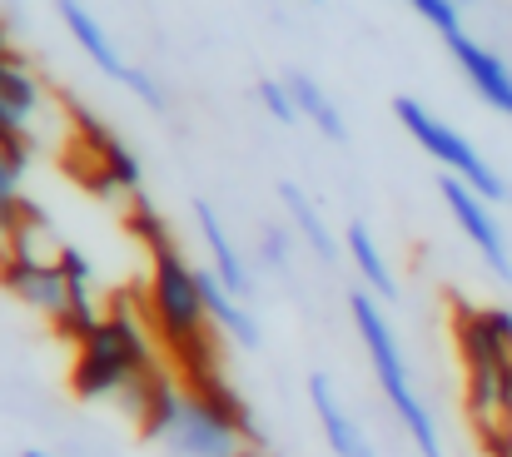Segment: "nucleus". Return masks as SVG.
<instances>
[{"label": "nucleus", "mask_w": 512, "mask_h": 457, "mask_svg": "<svg viewBox=\"0 0 512 457\" xmlns=\"http://www.w3.org/2000/svg\"><path fill=\"white\" fill-rule=\"evenodd\" d=\"M463 353V408L478 443L498 438L512 413V313L508 308H458Z\"/></svg>", "instance_id": "f257e3e1"}, {"label": "nucleus", "mask_w": 512, "mask_h": 457, "mask_svg": "<svg viewBox=\"0 0 512 457\" xmlns=\"http://www.w3.org/2000/svg\"><path fill=\"white\" fill-rule=\"evenodd\" d=\"M348 313H353V328H358V338H363L368 368H373V378H378V388H383V398H388L398 428L408 433L413 453L443 457L438 418H433V408H428V403L418 398V388H413V373H408V358H403V343H398L388 313L378 308V299H373L368 289H353V294H348Z\"/></svg>", "instance_id": "f03ea898"}, {"label": "nucleus", "mask_w": 512, "mask_h": 457, "mask_svg": "<svg viewBox=\"0 0 512 457\" xmlns=\"http://www.w3.org/2000/svg\"><path fill=\"white\" fill-rule=\"evenodd\" d=\"M140 433L150 443H160L170 457H254L259 448L194 388H184L179 378H160L150 408L140 413Z\"/></svg>", "instance_id": "7ed1b4c3"}, {"label": "nucleus", "mask_w": 512, "mask_h": 457, "mask_svg": "<svg viewBox=\"0 0 512 457\" xmlns=\"http://www.w3.org/2000/svg\"><path fill=\"white\" fill-rule=\"evenodd\" d=\"M150 373H160L150 328L115 304L85 343H75L70 388H75V398L100 403V398H125V393H130L140 378H150Z\"/></svg>", "instance_id": "20e7f679"}, {"label": "nucleus", "mask_w": 512, "mask_h": 457, "mask_svg": "<svg viewBox=\"0 0 512 457\" xmlns=\"http://www.w3.org/2000/svg\"><path fill=\"white\" fill-rule=\"evenodd\" d=\"M393 115H398V125L418 140V150L428 154V159H438V169H443V174L463 179V184H468V189H478L488 204H508V194H512L508 179H503L483 154L473 150V145L448 125V120H438V115H433L428 105H418L413 95H398V100H393Z\"/></svg>", "instance_id": "39448f33"}, {"label": "nucleus", "mask_w": 512, "mask_h": 457, "mask_svg": "<svg viewBox=\"0 0 512 457\" xmlns=\"http://www.w3.org/2000/svg\"><path fill=\"white\" fill-rule=\"evenodd\" d=\"M438 194H443L453 224L463 229V239H468V244L478 249V259L488 264V274H493L498 284H512V249H508V234H503L498 214H493V204H488L478 189H468L463 179H453V174H438Z\"/></svg>", "instance_id": "423d86ee"}, {"label": "nucleus", "mask_w": 512, "mask_h": 457, "mask_svg": "<svg viewBox=\"0 0 512 457\" xmlns=\"http://www.w3.org/2000/svg\"><path fill=\"white\" fill-rule=\"evenodd\" d=\"M45 110V85L30 70L25 55H15L10 45H0V135L30 140L35 145V120Z\"/></svg>", "instance_id": "0eeeda50"}, {"label": "nucleus", "mask_w": 512, "mask_h": 457, "mask_svg": "<svg viewBox=\"0 0 512 457\" xmlns=\"http://www.w3.org/2000/svg\"><path fill=\"white\" fill-rule=\"evenodd\" d=\"M443 45H448L453 65L463 70V80L473 85V95H478L488 110H498V115H508L512 120V65L508 60H503L498 50H488L483 40H473L468 30L448 35Z\"/></svg>", "instance_id": "6e6552de"}, {"label": "nucleus", "mask_w": 512, "mask_h": 457, "mask_svg": "<svg viewBox=\"0 0 512 457\" xmlns=\"http://www.w3.org/2000/svg\"><path fill=\"white\" fill-rule=\"evenodd\" d=\"M0 289L15 294L25 308L45 313L50 323L70 308V279L60 264H25V259H0Z\"/></svg>", "instance_id": "1a4fd4ad"}, {"label": "nucleus", "mask_w": 512, "mask_h": 457, "mask_svg": "<svg viewBox=\"0 0 512 457\" xmlns=\"http://www.w3.org/2000/svg\"><path fill=\"white\" fill-rule=\"evenodd\" d=\"M309 403H314V418L329 438V453L334 457H378V448L368 443V433L353 423V413L339 403L334 383L324 373H309Z\"/></svg>", "instance_id": "9d476101"}, {"label": "nucleus", "mask_w": 512, "mask_h": 457, "mask_svg": "<svg viewBox=\"0 0 512 457\" xmlns=\"http://www.w3.org/2000/svg\"><path fill=\"white\" fill-rule=\"evenodd\" d=\"M194 224H199V234H204V249H209V269L224 279V289L229 294H239V299H249L254 294V269L244 264V254L234 249V239H229V229H224V219L209 209V199H194Z\"/></svg>", "instance_id": "9b49d317"}, {"label": "nucleus", "mask_w": 512, "mask_h": 457, "mask_svg": "<svg viewBox=\"0 0 512 457\" xmlns=\"http://www.w3.org/2000/svg\"><path fill=\"white\" fill-rule=\"evenodd\" d=\"M55 10H60L65 30L75 35V45L90 55V65H95L100 75H110V80H120V85H125V75H130L135 65H125V60H120V50H115V40L105 35V25H100L80 0H55Z\"/></svg>", "instance_id": "f8f14e48"}, {"label": "nucleus", "mask_w": 512, "mask_h": 457, "mask_svg": "<svg viewBox=\"0 0 512 457\" xmlns=\"http://www.w3.org/2000/svg\"><path fill=\"white\" fill-rule=\"evenodd\" d=\"M60 254H65V239L55 234L50 214H45L40 204H30V199H25V209H20V219H15V229H10V244H5V254H0V259L60 264Z\"/></svg>", "instance_id": "ddd939ff"}, {"label": "nucleus", "mask_w": 512, "mask_h": 457, "mask_svg": "<svg viewBox=\"0 0 512 457\" xmlns=\"http://www.w3.org/2000/svg\"><path fill=\"white\" fill-rule=\"evenodd\" d=\"M199 294H204V308H209V323L219 328V333H229L239 348H259V323L249 318V308L239 294H229L224 289V279L204 264L199 269Z\"/></svg>", "instance_id": "4468645a"}, {"label": "nucleus", "mask_w": 512, "mask_h": 457, "mask_svg": "<svg viewBox=\"0 0 512 457\" xmlns=\"http://www.w3.org/2000/svg\"><path fill=\"white\" fill-rule=\"evenodd\" d=\"M35 159V145L30 140H15V135H0V254L10 244V229L25 209V169Z\"/></svg>", "instance_id": "2eb2a0df"}, {"label": "nucleus", "mask_w": 512, "mask_h": 457, "mask_svg": "<svg viewBox=\"0 0 512 457\" xmlns=\"http://www.w3.org/2000/svg\"><path fill=\"white\" fill-rule=\"evenodd\" d=\"M279 199H284V209H289V224H294V234L314 249V259H324V264H339V239L329 234V224H324V214H319V204L299 189V184H279Z\"/></svg>", "instance_id": "dca6fc26"}, {"label": "nucleus", "mask_w": 512, "mask_h": 457, "mask_svg": "<svg viewBox=\"0 0 512 457\" xmlns=\"http://www.w3.org/2000/svg\"><path fill=\"white\" fill-rule=\"evenodd\" d=\"M343 249H348V259H353V269H358V279H363V289L373 294V299H398V279H393V269H388V259L378 254V244H373V234H368V224H348V234H343Z\"/></svg>", "instance_id": "f3484780"}, {"label": "nucleus", "mask_w": 512, "mask_h": 457, "mask_svg": "<svg viewBox=\"0 0 512 457\" xmlns=\"http://www.w3.org/2000/svg\"><path fill=\"white\" fill-rule=\"evenodd\" d=\"M284 85L294 90V100H299V115L324 135V140H334V145H343L348 140V125H343V115H339V105L319 90V80L314 75H304V70H289L284 75Z\"/></svg>", "instance_id": "a211bd4d"}, {"label": "nucleus", "mask_w": 512, "mask_h": 457, "mask_svg": "<svg viewBox=\"0 0 512 457\" xmlns=\"http://www.w3.org/2000/svg\"><path fill=\"white\" fill-rule=\"evenodd\" d=\"M125 229H130V239H140L145 244V254H160V249H170V224H165V214L145 199V194H135L130 204H125Z\"/></svg>", "instance_id": "6ab92c4d"}, {"label": "nucleus", "mask_w": 512, "mask_h": 457, "mask_svg": "<svg viewBox=\"0 0 512 457\" xmlns=\"http://www.w3.org/2000/svg\"><path fill=\"white\" fill-rule=\"evenodd\" d=\"M254 100L269 110L274 125H289V130H294V125L304 120V115H299V100H294V90H289L284 80H259V85H254Z\"/></svg>", "instance_id": "aec40b11"}, {"label": "nucleus", "mask_w": 512, "mask_h": 457, "mask_svg": "<svg viewBox=\"0 0 512 457\" xmlns=\"http://www.w3.org/2000/svg\"><path fill=\"white\" fill-rule=\"evenodd\" d=\"M408 5H413V15H418L423 25H433L443 40L463 30V0H408Z\"/></svg>", "instance_id": "412c9836"}, {"label": "nucleus", "mask_w": 512, "mask_h": 457, "mask_svg": "<svg viewBox=\"0 0 512 457\" xmlns=\"http://www.w3.org/2000/svg\"><path fill=\"white\" fill-rule=\"evenodd\" d=\"M60 269H65V279H70V289H90L95 294V264L75 249V244H65V254H60Z\"/></svg>", "instance_id": "4be33fe9"}, {"label": "nucleus", "mask_w": 512, "mask_h": 457, "mask_svg": "<svg viewBox=\"0 0 512 457\" xmlns=\"http://www.w3.org/2000/svg\"><path fill=\"white\" fill-rule=\"evenodd\" d=\"M289 239L294 234H284V229H264V239H259V259H264V269H284L289 264Z\"/></svg>", "instance_id": "5701e85b"}, {"label": "nucleus", "mask_w": 512, "mask_h": 457, "mask_svg": "<svg viewBox=\"0 0 512 457\" xmlns=\"http://www.w3.org/2000/svg\"><path fill=\"white\" fill-rule=\"evenodd\" d=\"M125 90H130V95H140L150 110H165V90H160V80H155V75H145L140 65L125 75Z\"/></svg>", "instance_id": "b1692460"}, {"label": "nucleus", "mask_w": 512, "mask_h": 457, "mask_svg": "<svg viewBox=\"0 0 512 457\" xmlns=\"http://www.w3.org/2000/svg\"><path fill=\"white\" fill-rule=\"evenodd\" d=\"M483 453L488 457H512V413H508V423H503V433L483 443Z\"/></svg>", "instance_id": "393cba45"}, {"label": "nucleus", "mask_w": 512, "mask_h": 457, "mask_svg": "<svg viewBox=\"0 0 512 457\" xmlns=\"http://www.w3.org/2000/svg\"><path fill=\"white\" fill-rule=\"evenodd\" d=\"M20 457H50V453H40V448H30V453H20Z\"/></svg>", "instance_id": "a878e982"}, {"label": "nucleus", "mask_w": 512, "mask_h": 457, "mask_svg": "<svg viewBox=\"0 0 512 457\" xmlns=\"http://www.w3.org/2000/svg\"><path fill=\"white\" fill-rule=\"evenodd\" d=\"M309 5H324V0H309Z\"/></svg>", "instance_id": "bb28decb"}, {"label": "nucleus", "mask_w": 512, "mask_h": 457, "mask_svg": "<svg viewBox=\"0 0 512 457\" xmlns=\"http://www.w3.org/2000/svg\"><path fill=\"white\" fill-rule=\"evenodd\" d=\"M508 204H512V194H508Z\"/></svg>", "instance_id": "cd10ccee"}, {"label": "nucleus", "mask_w": 512, "mask_h": 457, "mask_svg": "<svg viewBox=\"0 0 512 457\" xmlns=\"http://www.w3.org/2000/svg\"><path fill=\"white\" fill-rule=\"evenodd\" d=\"M463 5H468V0H463Z\"/></svg>", "instance_id": "c85d7f7f"}]
</instances>
